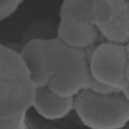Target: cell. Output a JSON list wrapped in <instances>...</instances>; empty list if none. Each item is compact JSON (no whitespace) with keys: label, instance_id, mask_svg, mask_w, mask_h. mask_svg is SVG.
<instances>
[{"label":"cell","instance_id":"4","mask_svg":"<svg viewBox=\"0 0 129 129\" xmlns=\"http://www.w3.org/2000/svg\"><path fill=\"white\" fill-rule=\"evenodd\" d=\"M92 79L111 93H123L128 87L125 45L103 41L89 50Z\"/></svg>","mask_w":129,"mask_h":129},{"label":"cell","instance_id":"2","mask_svg":"<svg viewBox=\"0 0 129 129\" xmlns=\"http://www.w3.org/2000/svg\"><path fill=\"white\" fill-rule=\"evenodd\" d=\"M74 112L89 129H122L129 123V99L124 93L87 90L75 98Z\"/></svg>","mask_w":129,"mask_h":129},{"label":"cell","instance_id":"1","mask_svg":"<svg viewBox=\"0 0 129 129\" xmlns=\"http://www.w3.org/2000/svg\"><path fill=\"white\" fill-rule=\"evenodd\" d=\"M89 50L70 47L56 37H36L22 46L20 54L36 89L47 88L53 94L70 99L87 90L111 93L92 79Z\"/></svg>","mask_w":129,"mask_h":129},{"label":"cell","instance_id":"3","mask_svg":"<svg viewBox=\"0 0 129 129\" xmlns=\"http://www.w3.org/2000/svg\"><path fill=\"white\" fill-rule=\"evenodd\" d=\"M99 36L93 21L92 1H63L60 4L57 39L70 47L89 50L96 45Z\"/></svg>","mask_w":129,"mask_h":129},{"label":"cell","instance_id":"8","mask_svg":"<svg viewBox=\"0 0 129 129\" xmlns=\"http://www.w3.org/2000/svg\"><path fill=\"white\" fill-rule=\"evenodd\" d=\"M29 76L20 51L0 42V78Z\"/></svg>","mask_w":129,"mask_h":129},{"label":"cell","instance_id":"7","mask_svg":"<svg viewBox=\"0 0 129 129\" xmlns=\"http://www.w3.org/2000/svg\"><path fill=\"white\" fill-rule=\"evenodd\" d=\"M74 101L75 99L59 97L47 88H41L36 89L32 108L43 119L56 121L74 112Z\"/></svg>","mask_w":129,"mask_h":129},{"label":"cell","instance_id":"12","mask_svg":"<svg viewBox=\"0 0 129 129\" xmlns=\"http://www.w3.org/2000/svg\"><path fill=\"white\" fill-rule=\"evenodd\" d=\"M123 93H124V95H125V96H126V97L129 99V87H128V88H127V89H126V90H125Z\"/></svg>","mask_w":129,"mask_h":129},{"label":"cell","instance_id":"9","mask_svg":"<svg viewBox=\"0 0 129 129\" xmlns=\"http://www.w3.org/2000/svg\"><path fill=\"white\" fill-rule=\"evenodd\" d=\"M24 120H26V116H23L18 119L13 120H0V129H16Z\"/></svg>","mask_w":129,"mask_h":129},{"label":"cell","instance_id":"5","mask_svg":"<svg viewBox=\"0 0 129 129\" xmlns=\"http://www.w3.org/2000/svg\"><path fill=\"white\" fill-rule=\"evenodd\" d=\"M93 21L105 41L129 43V1H92Z\"/></svg>","mask_w":129,"mask_h":129},{"label":"cell","instance_id":"6","mask_svg":"<svg viewBox=\"0 0 129 129\" xmlns=\"http://www.w3.org/2000/svg\"><path fill=\"white\" fill-rule=\"evenodd\" d=\"M36 88L29 76L0 78V120L26 116L32 108Z\"/></svg>","mask_w":129,"mask_h":129},{"label":"cell","instance_id":"11","mask_svg":"<svg viewBox=\"0 0 129 129\" xmlns=\"http://www.w3.org/2000/svg\"><path fill=\"white\" fill-rule=\"evenodd\" d=\"M16 129H28V127H27V124H26V120H24Z\"/></svg>","mask_w":129,"mask_h":129},{"label":"cell","instance_id":"10","mask_svg":"<svg viewBox=\"0 0 129 129\" xmlns=\"http://www.w3.org/2000/svg\"><path fill=\"white\" fill-rule=\"evenodd\" d=\"M125 48H126V53H127V81L129 85V43L125 45Z\"/></svg>","mask_w":129,"mask_h":129}]
</instances>
